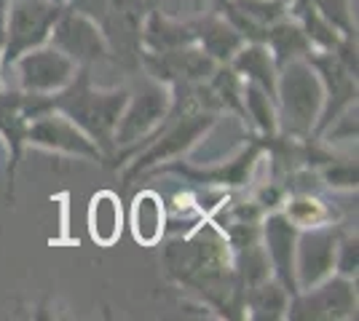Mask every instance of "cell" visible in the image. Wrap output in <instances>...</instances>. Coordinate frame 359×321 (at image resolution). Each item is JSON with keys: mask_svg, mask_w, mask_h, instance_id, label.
<instances>
[{"mask_svg": "<svg viewBox=\"0 0 359 321\" xmlns=\"http://www.w3.org/2000/svg\"><path fill=\"white\" fill-rule=\"evenodd\" d=\"M89 222H91V236L100 241V244L110 246L121 233V209L118 201L113 193H100L97 199L91 201V212H89Z\"/></svg>", "mask_w": 359, "mask_h": 321, "instance_id": "cell-1", "label": "cell"}, {"mask_svg": "<svg viewBox=\"0 0 359 321\" xmlns=\"http://www.w3.org/2000/svg\"><path fill=\"white\" fill-rule=\"evenodd\" d=\"M161 222H164V212L158 206V199L153 193L140 196L135 204V236L142 244H153L161 236Z\"/></svg>", "mask_w": 359, "mask_h": 321, "instance_id": "cell-2", "label": "cell"}]
</instances>
